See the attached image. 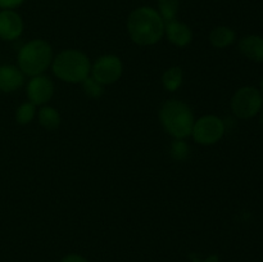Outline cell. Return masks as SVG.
<instances>
[{
    "instance_id": "cell-1",
    "label": "cell",
    "mask_w": 263,
    "mask_h": 262,
    "mask_svg": "<svg viewBox=\"0 0 263 262\" xmlns=\"http://www.w3.org/2000/svg\"><path fill=\"white\" fill-rule=\"evenodd\" d=\"M164 25L166 22L158 10L149 5H141L128 14L126 27L133 43L140 46H151L164 36Z\"/></svg>"
},
{
    "instance_id": "cell-2",
    "label": "cell",
    "mask_w": 263,
    "mask_h": 262,
    "mask_svg": "<svg viewBox=\"0 0 263 262\" xmlns=\"http://www.w3.org/2000/svg\"><path fill=\"white\" fill-rule=\"evenodd\" d=\"M159 121L164 131L175 139L192 135L195 117L192 108L179 99H168L159 109Z\"/></svg>"
},
{
    "instance_id": "cell-3",
    "label": "cell",
    "mask_w": 263,
    "mask_h": 262,
    "mask_svg": "<svg viewBox=\"0 0 263 262\" xmlns=\"http://www.w3.org/2000/svg\"><path fill=\"white\" fill-rule=\"evenodd\" d=\"M50 67L53 73L67 84H81L91 72L89 57L77 49L62 50L54 57Z\"/></svg>"
},
{
    "instance_id": "cell-4",
    "label": "cell",
    "mask_w": 263,
    "mask_h": 262,
    "mask_svg": "<svg viewBox=\"0 0 263 262\" xmlns=\"http://www.w3.org/2000/svg\"><path fill=\"white\" fill-rule=\"evenodd\" d=\"M53 48L44 39H33L21 46L17 54V67L25 76H37L49 69L53 62Z\"/></svg>"
},
{
    "instance_id": "cell-5",
    "label": "cell",
    "mask_w": 263,
    "mask_h": 262,
    "mask_svg": "<svg viewBox=\"0 0 263 262\" xmlns=\"http://www.w3.org/2000/svg\"><path fill=\"white\" fill-rule=\"evenodd\" d=\"M263 97L258 89L253 86H244L236 90L230 102L231 110L238 118L248 120L258 115L262 109Z\"/></svg>"
},
{
    "instance_id": "cell-6",
    "label": "cell",
    "mask_w": 263,
    "mask_h": 262,
    "mask_svg": "<svg viewBox=\"0 0 263 262\" xmlns=\"http://www.w3.org/2000/svg\"><path fill=\"white\" fill-rule=\"evenodd\" d=\"M225 122L215 115H205L195 120L192 130L194 141L200 145H213L222 139Z\"/></svg>"
},
{
    "instance_id": "cell-7",
    "label": "cell",
    "mask_w": 263,
    "mask_h": 262,
    "mask_svg": "<svg viewBox=\"0 0 263 262\" xmlns=\"http://www.w3.org/2000/svg\"><path fill=\"white\" fill-rule=\"evenodd\" d=\"M122 73L123 63L120 57L115 54H104L97 58V61L91 64L90 72L92 79L103 86L117 82L122 77Z\"/></svg>"
},
{
    "instance_id": "cell-8",
    "label": "cell",
    "mask_w": 263,
    "mask_h": 262,
    "mask_svg": "<svg viewBox=\"0 0 263 262\" xmlns=\"http://www.w3.org/2000/svg\"><path fill=\"white\" fill-rule=\"evenodd\" d=\"M26 94H27L28 102L32 104L45 105L54 95V82L46 74H37L31 77L26 86Z\"/></svg>"
},
{
    "instance_id": "cell-9",
    "label": "cell",
    "mask_w": 263,
    "mask_h": 262,
    "mask_svg": "<svg viewBox=\"0 0 263 262\" xmlns=\"http://www.w3.org/2000/svg\"><path fill=\"white\" fill-rule=\"evenodd\" d=\"M25 23L15 9H0V40L14 41L23 33Z\"/></svg>"
},
{
    "instance_id": "cell-10",
    "label": "cell",
    "mask_w": 263,
    "mask_h": 262,
    "mask_svg": "<svg viewBox=\"0 0 263 262\" xmlns=\"http://www.w3.org/2000/svg\"><path fill=\"white\" fill-rule=\"evenodd\" d=\"M164 35L167 36L168 41L179 48H185L189 45L193 40V31L186 23L181 21L172 20L166 22L164 25Z\"/></svg>"
},
{
    "instance_id": "cell-11",
    "label": "cell",
    "mask_w": 263,
    "mask_h": 262,
    "mask_svg": "<svg viewBox=\"0 0 263 262\" xmlns=\"http://www.w3.org/2000/svg\"><path fill=\"white\" fill-rule=\"evenodd\" d=\"M23 82H25V74L17 66L13 64L0 66V92L9 94L17 91L20 87H22Z\"/></svg>"
},
{
    "instance_id": "cell-12",
    "label": "cell",
    "mask_w": 263,
    "mask_h": 262,
    "mask_svg": "<svg viewBox=\"0 0 263 262\" xmlns=\"http://www.w3.org/2000/svg\"><path fill=\"white\" fill-rule=\"evenodd\" d=\"M239 50L247 58L263 62V38L258 35H248L239 41Z\"/></svg>"
},
{
    "instance_id": "cell-13",
    "label": "cell",
    "mask_w": 263,
    "mask_h": 262,
    "mask_svg": "<svg viewBox=\"0 0 263 262\" xmlns=\"http://www.w3.org/2000/svg\"><path fill=\"white\" fill-rule=\"evenodd\" d=\"M235 32L228 26H217L210 32L208 40L210 44L216 49H225L235 41Z\"/></svg>"
},
{
    "instance_id": "cell-14",
    "label": "cell",
    "mask_w": 263,
    "mask_h": 262,
    "mask_svg": "<svg viewBox=\"0 0 263 262\" xmlns=\"http://www.w3.org/2000/svg\"><path fill=\"white\" fill-rule=\"evenodd\" d=\"M37 120L41 127L46 131H55L61 126V115L58 110L50 105H43L37 112Z\"/></svg>"
},
{
    "instance_id": "cell-15",
    "label": "cell",
    "mask_w": 263,
    "mask_h": 262,
    "mask_svg": "<svg viewBox=\"0 0 263 262\" xmlns=\"http://www.w3.org/2000/svg\"><path fill=\"white\" fill-rule=\"evenodd\" d=\"M184 81V72L179 66H172L167 68L162 74V85L167 91H176L181 87Z\"/></svg>"
},
{
    "instance_id": "cell-16",
    "label": "cell",
    "mask_w": 263,
    "mask_h": 262,
    "mask_svg": "<svg viewBox=\"0 0 263 262\" xmlns=\"http://www.w3.org/2000/svg\"><path fill=\"white\" fill-rule=\"evenodd\" d=\"M158 13L163 18L164 22L176 20L180 9V0H157Z\"/></svg>"
},
{
    "instance_id": "cell-17",
    "label": "cell",
    "mask_w": 263,
    "mask_h": 262,
    "mask_svg": "<svg viewBox=\"0 0 263 262\" xmlns=\"http://www.w3.org/2000/svg\"><path fill=\"white\" fill-rule=\"evenodd\" d=\"M36 116V105L31 102H25L15 110V121L20 125H28Z\"/></svg>"
},
{
    "instance_id": "cell-18",
    "label": "cell",
    "mask_w": 263,
    "mask_h": 262,
    "mask_svg": "<svg viewBox=\"0 0 263 262\" xmlns=\"http://www.w3.org/2000/svg\"><path fill=\"white\" fill-rule=\"evenodd\" d=\"M189 145L186 141H184V139H175L170 146V154L175 161H185L189 157Z\"/></svg>"
},
{
    "instance_id": "cell-19",
    "label": "cell",
    "mask_w": 263,
    "mask_h": 262,
    "mask_svg": "<svg viewBox=\"0 0 263 262\" xmlns=\"http://www.w3.org/2000/svg\"><path fill=\"white\" fill-rule=\"evenodd\" d=\"M82 84V89H84V92L89 98H100L103 94H104V86L102 84H99L98 81H95L91 76H89L87 79H85Z\"/></svg>"
},
{
    "instance_id": "cell-20",
    "label": "cell",
    "mask_w": 263,
    "mask_h": 262,
    "mask_svg": "<svg viewBox=\"0 0 263 262\" xmlns=\"http://www.w3.org/2000/svg\"><path fill=\"white\" fill-rule=\"evenodd\" d=\"M25 2L26 0H0V9H15Z\"/></svg>"
},
{
    "instance_id": "cell-21",
    "label": "cell",
    "mask_w": 263,
    "mask_h": 262,
    "mask_svg": "<svg viewBox=\"0 0 263 262\" xmlns=\"http://www.w3.org/2000/svg\"><path fill=\"white\" fill-rule=\"evenodd\" d=\"M61 262H89V261H87L84 256H81V254L71 253L64 256L63 258L61 259Z\"/></svg>"
},
{
    "instance_id": "cell-22",
    "label": "cell",
    "mask_w": 263,
    "mask_h": 262,
    "mask_svg": "<svg viewBox=\"0 0 263 262\" xmlns=\"http://www.w3.org/2000/svg\"><path fill=\"white\" fill-rule=\"evenodd\" d=\"M259 123H261V126L263 127V108L261 109V113H259Z\"/></svg>"
},
{
    "instance_id": "cell-23",
    "label": "cell",
    "mask_w": 263,
    "mask_h": 262,
    "mask_svg": "<svg viewBox=\"0 0 263 262\" xmlns=\"http://www.w3.org/2000/svg\"><path fill=\"white\" fill-rule=\"evenodd\" d=\"M261 89H262V92H263V79H262V82H261Z\"/></svg>"
}]
</instances>
